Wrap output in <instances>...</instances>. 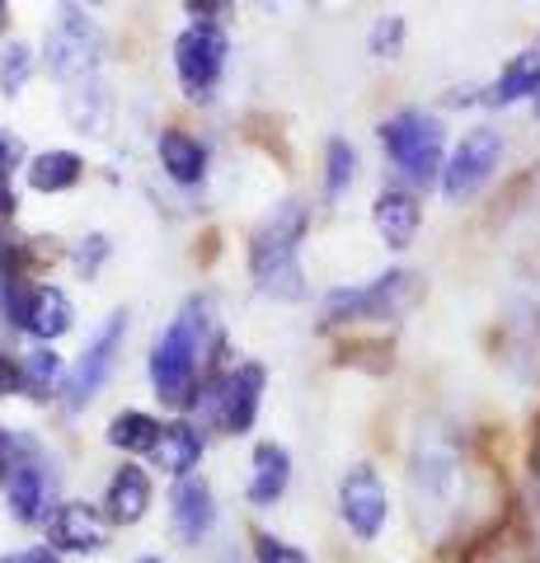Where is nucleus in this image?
Wrapping results in <instances>:
<instances>
[{
  "label": "nucleus",
  "mask_w": 540,
  "mask_h": 563,
  "mask_svg": "<svg viewBox=\"0 0 540 563\" xmlns=\"http://www.w3.org/2000/svg\"><path fill=\"white\" fill-rule=\"evenodd\" d=\"M301 235H306V207L301 202H283L273 217L258 225L250 240V273L258 282V291L291 301L301 296Z\"/></svg>",
  "instance_id": "nucleus-2"
},
{
  "label": "nucleus",
  "mask_w": 540,
  "mask_h": 563,
  "mask_svg": "<svg viewBox=\"0 0 540 563\" xmlns=\"http://www.w3.org/2000/svg\"><path fill=\"white\" fill-rule=\"evenodd\" d=\"M461 474H465V455H461L456 432L432 428V432L418 437L414 461H409V484H414L418 512L423 517H447L451 503H456Z\"/></svg>",
  "instance_id": "nucleus-3"
},
{
  "label": "nucleus",
  "mask_w": 540,
  "mask_h": 563,
  "mask_svg": "<svg viewBox=\"0 0 540 563\" xmlns=\"http://www.w3.org/2000/svg\"><path fill=\"white\" fill-rule=\"evenodd\" d=\"M225 52L231 47H225L221 24H194L174 43V76H179V85L194 99H207L225 76Z\"/></svg>",
  "instance_id": "nucleus-9"
},
{
  "label": "nucleus",
  "mask_w": 540,
  "mask_h": 563,
  "mask_svg": "<svg viewBox=\"0 0 540 563\" xmlns=\"http://www.w3.org/2000/svg\"><path fill=\"white\" fill-rule=\"evenodd\" d=\"M29 563H57V554L52 550H29Z\"/></svg>",
  "instance_id": "nucleus-33"
},
{
  "label": "nucleus",
  "mask_w": 540,
  "mask_h": 563,
  "mask_svg": "<svg viewBox=\"0 0 540 563\" xmlns=\"http://www.w3.org/2000/svg\"><path fill=\"white\" fill-rule=\"evenodd\" d=\"M264 380L268 376H264V366H258V362L235 366V372L221 380V395L212 404V413L221 418L225 432H250L254 428L258 404H264Z\"/></svg>",
  "instance_id": "nucleus-13"
},
{
  "label": "nucleus",
  "mask_w": 540,
  "mask_h": 563,
  "mask_svg": "<svg viewBox=\"0 0 540 563\" xmlns=\"http://www.w3.org/2000/svg\"><path fill=\"white\" fill-rule=\"evenodd\" d=\"M339 512H343V526L357 540H376L386 531V517H390L386 479H381L372 465H353L339 484Z\"/></svg>",
  "instance_id": "nucleus-11"
},
{
  "label": "nucleus",
  "mask_w": 540,
  "mask_h": 563,
  "mask_svg": "<svg viewBox=\"0 0 540 563\" xmlns=\"http://www.w3.org/2000/svg\"><path fill=\"white\" fill-rule=\"evenodd\" d=\"M503 362L513 366L521 380H536L540 385V282H527L508 310H503Z\"/></svg>",
  "instance_id": "nucleus-8"
},
{
  "label": "nucleus",
  "mask_w": 540,
  "mask_h": 563,
  "mask_svg": "<svg viewBox=\"0 0 540 563\" xmlns=\"http://www.w3.org/2000/svg\"><path fill=\"white\" fill-rule=\"evenodd\" d=\"M161 165H165V174L174 184L194 188V184H202V174H207V146L194 141L188 132H165L161 136Z\"/></svg>",
  "instance_id": "nucleus-21"
},
{
  "label": "nucleus",
  "mask_w": 540,
  "mask_h": 563,
  "mask_svg": "<svg viewBox=\"0 0 540 563\" xmlns=\"http://www.w3.org/2000/svg\"><path fill=\"white\" fill-rule=\"evenodd\" d=\"M212 521H217V507H212L207 484H198V479L174 484V531H179V540L198 544L207 531H212Z\"/></svg>",
  "instance_id": "nucleus-18"
},
{
  "label": "nucleus",
  "mask_w": 540,
  "mask_h": 563,
  "mask_svg": "<svg viewBox=\"0 0 540 563\" xmlns=\"http://www.w3.org/2000/svg\"><path fill=\"white\" fill-rule=\"evenodd\" d=\"M123 333H128V310H118V314H109L103 320V329L90 339V347L76 357V366L66 372V380H62V404L71 413H80V409H90V399L109 385V376H113V366H118V347H123Z\"/></svg>",
  "instance_id": "nucleus-7"
},
{
  "label": "nucleus",
  "mask_w": 540,
  "mask_h": 563,
  "mask_svg": "<svg viewBox=\"0 0 540 563\" xmlns=\"http://www.w3.org/2000/svg\"><path fill=\"white\" fill-rule=\"evenodd\" d=\"M0 563H29V554H5V559H0Z\"/></svg>",
  "instance_id": "nucleus-36"
},
{
  "label": "nucleus",
  "mask_w": 540,
  "mask_h": 563,
  "mask_svg": "<svg viewBox=\"0 0 540 563\" xmlns=\"http://www.w3.org/2000/svg\"><path fill=\"white\" fill-rule=\"evenodd\" d=\"M24 174H29V188L33 192H66V188L80 184L85 161H80L76 151H43V155H33Z\"/></svg>",
  "instance_id": "nucleus-22"
},
{
  "label": "nucleus",
  "mask_w": 540,
  "mask_h": 563,
  "mask_svg": "<svg viewBox=\"0 0 540 563\" xmlns=\"http://www.w3.org/2000/svg\"><path fill=\"white\" fill-rule=\"evenodd\" d=\"M250 470H254L250 474V503L254 507H273L287 493V484H291V455L283 446H273V442L254 446Z\"/></svg>",
  "instance_id": "nucleus-17"
},
{
  "label": "nucleus",
  "mask_w": 540,
  "mask_h": 563,
  "mask_svg": "<svg viewBox=\"0 0 540 563\" xmlns=\"http://www.w3.org/2000/svg\"><path fill=\"white\" fill-rule=\"evenodd\" d=\"M503 161V132L498 128H475L461 136V146L451 151V161L442 169V192L451 202H465L494 179V169Z\"/></svg>",
  "instance_id": "nucleus-10"
},
{
  "label": "nucleus",
  "mask_w": 540,
  "mask_h": 563,
  "mask_svg": "<svg viewBox=\"0 0 540 563\" xmlns=\"http://www.w3.org/2000/svg\"><path fill=\"white\" fill-rule=\"evenodd\" d=\"M517 99H540V47L508 57V66L498 70V80L484 95V103H494V109H508Z\"/></svg>",
  "instance_id": "nucleus-16"
},
{
  "label": "nucleus",
  "mask_w": 540,
  "mask_h": 563,
  "mask_svg": "<svg viewBox=\"0 0 540 563\" xmlns=\"http://www.w3.org/2000/svg\"><path fill=\"white\" fill-rule=\"evenodd\" d=\"M151 461H155V470L174 474V479H188V470L202 461V432L194 428V422H169Z\"/></svg>",
  "instance_id": "nucleus-19"
},
{
  "label": "nucleus",
  "mask_w": 540,
  "mask_h": 563,
  "mask_svg": "<svg viewBox=\"0 0 540 563\" xmlns=\"http://www.w3.org/2000/svg\"><path fill=\"white\" fill-rule=\"evenodd\" d=\"M372 221H376V235L390 244V250H405V244H414L418 225H423V207H418L414 192L405 188H386L372 207Z\"/></svg>",
  "instance_id": "nucleus-15"
},
{
  "label": "nucleus",
  "mask_w": 540,
  "mask_h": 563,
  "mask_svg": "<svg viewBox=\"0 0 540 563\" xmlns=\"http://www.w3.org/2000/svg\"><path fill=\"white\" fill-rule=\"evenodd\" d=\"M161 437H165V422H155L142 409H123V413L109 422V446L128 451V455H155Z\"/></svg>",
  "instance_id": "nucleus-24"
},
{
  "label": "nucleus",
  "mask_w": 540,
  "mask_h": 563,
  "mask_svg": "<svg viewBox=\"0 0 540 563\" xmlns=\"http://www.w3.org/2000/svg\"><path fill=\"white\" fill-rule=\"evenodd\" d=\"M381 146H386L390 165L405 174L409 184L428 188L442 179V122L423 109H405L381 122Z\"/></svg>",
  "instance_id": "nucleus-4"
},
{
  "label": "nucleus",
  "mask_w": 540,
  "mask_h": 563,
  "mask_svg": "<svg viewBox=\"0 0 540 563\" xmlns=\"http://www.w3.org/2000/svg\"><path fill=\"white\" fill-rule=\"evenodd\" d=\"M414 291V277L409 273H381L376 282H367V287H339L324 296L320 306V324H362V320H395L399 310H405Z\"/></svg>",
  "instance_id": "nucleus-6"
},
{
  "label": "nucleus",
  "mask_w": 540,
  "mask_h": 563,
  "mask_svg": "<svg viewBox=\"0 0 540 563\" xmlns=\"http://www.w3.org/2000/svg\"><path fill=\"white\" fill-rule=\"evenodd\" d=\"M254 559L258 563H310L296 544H283L277 536H254Z\"/></svg>",
  "instance_id": "nucleus-28"
},
{
  "label": "nucleus",
  "mask_w": 540,
  "mask_h": 563,
  "mask_svg": "<svg viewBox=\"0 0 540 563\" xmlns=\"http://www.w3.org/2000/svg\"><path fill=\"white\" fill-rule=\"evenodd\" d=\"M146 507H151V474L142 465H123L109 484V517L132 526L146 517Z\"/></svg>",
  "instance_id": "nucleus-20"
},
{
  "label": "nucleus",
  "mask_w": 540,
  "mask_h": 563,
  "mask_svg": "<svg viewBox=\"0 0 540 563\" xmlns=\"http://www.w3.org/2000/svg\"><path fill=\"white\" fill-rule=\"evenodd\" d=\"M353 174H357V151L348 146L343 136H334L324 146V192L329 198H339V192L353 184Z\"/></svg>",
  "instance_id": "nucleus-26"
},
{
  "label": "nucleus",
  "mask_w": 540,
  "mask_h": 563,
  "mask_svg": "<svg viewBox=\"0 0 540 563\" xmlns=\"http://www.w3.org/2000/svg\"><path fill=\"white\" fill-rule=\"evenodd\" d=\"M142 563H161V559H142Z\"/></svg>",
  "instance_id": "nucleus-37"
},
{
  "label": "nucleus",
  "mask_w": 540,
  "mask_h": 563,
  "mask_svg": "<svg viewBox=\"0 0 540 563\" xmlns=\"http://www.w3.org/2000/svg\"><path fill=\"white\" fill-rule=\"evenodd\" d=\"M43 57H47V70L62 85H95V70L103 57V33L80 5H62L57 24L47 33Z\"/></svg>",
  "instance_id": "nucleus-5"
},
{
  "label": "nucleus",
  "mask_w": 540,
  "mask_h": 563,
  "mask_svg": "<svg viewBox=\"0 0 540 563\" xmlns=\"http://www.w3.org/2000/svg\"><path fill=\"white\" fill-rule=\"evenodd\" d=\"M47 544L57 554H95L109 544V526L90 503H57L47 517Z\"/></svg>",
  "instance_id": "nucleus-12"
},
{
  "label": "nucleus",
  "mask_w": 540,
  "mask_h": 563,
  "mask_svg": "<svg viewBox=\"0 0 540 563\" xmlns=\"http://www.w3.org/2000/svg\"><path fill=\"white\" fill-rule=\"evenodd\" d=\"M0 395H24V366L14 352H0Z\"/></svg>",
  "instance_id": "nucleus-30"
},
{
  "label": "nucleus",
  "mask_w": 540,
  "mask_h": 563,
  "mask_svg": "<svg viewBox=\"0 0 540 563\" xmlns=\"http://www.w3.org/2000/svg\"><path fill=\"white\" fill-rule=\"evenodd\" d=\"M24 366V395L33 399H47V395H62V357L52 347H33L29 357H20Z\"/></svg>",
  "instance_id": "nucleus-25"
},
{
  "label": "nucleus",
  "mask_w": 540,
  "mask_h": 563,
  "mask_svg": "<svg viewBox=\"0 0 540 563\" xmlns=\"http://www.w3.org/2000/svg\"><path fill=\"white\" fill-rule=\"evenodd\" d=\"M5 493H10V517L14 521H24V526L43 521V507H47V474H43V465L24 461L20 470L10 474Z\"/></svg>",
  "instance_id": "nucleus-23"
},
{
  "label": "nucleus",
  "mask_w": 540,
  "mask_h": 563,
  "mask_svg": "<svg viewBox=\"0 0 540 563\" xmlns=\"http://www.w3.org/2000/svg\"><path fill=\"white\" fill-rule=\"evenodd\" d=\"M188 14H194L198 24H212L217 14H225V0H188Z\"/></svg>",
  "instance_id": "nucleus-32"
},
{
  "label": "nucleus",
  "mask_w": 540,
  "mask_h": 563,
  "mask_svg": "<svg viewBox=\"0 0 540 563\" xmlns=\"http://www.w3.org/2000/svg\"><path fill=\"white\" fill-rule=\"evenodd\" d=\"M531 470H536V479H540V428H536V442H531Z\"/></svg>",
  "instance_id": "nucleus-34"
},
{
  "label": "nucleus",
  "mask_w": 540,
  "mask_h": 563,
  "mask_svg": "<svg viewBox=\"0 0 540 563\" xmlns=\"http://www.w3.org/2000/svg\"><path fill=\"white\" fill-rule=\"evenodd\" d=\"M24 461H20V442H14V437L0 428V484H10V474L20 470Z\"/></svg>",
  "instance_id": "nucleus-31"
},
{
  "label": "nucleus",
  "mask_w": 540,
  "mask_h": 563,
  "mask_svg": "<svg viewBox=\"0 0 540 563\" xmlns=\"http://www.w3.org/2000/svg\"><path fill=\"white\" fill-rule=\"evenodd\" d=\"M33 76V52L29 43H5V52H0V90L5 95H20L24 85Z\"/></svg>",
  "instance_id": "nucleus-27"
},
{
  "label": "nucleus",
  "mask_w": 540,
  "mask_h": 563,
  "mask_svg": "<svg viewBox=\"0 0 540 563\" xmlns=\"http://www.w3.org/2000/svg\"><path fill=\"white\" fill-rule=\"evenodd\" d=\"M5 165H10V141L0 136V174H5Z\"/></svg>",
  "instance_id": "nucleus-35"
},
{
  "label": "nucleus",
  "mask_w": 540,
  "mask_h": 563,
  "mask_svg": "<svg viewBox=\"0 0 540 563\" xmlns=\"http://www.w3.org/2000/svg\"><path fill=\"white\" fill-rule=\"evenodd\" d=\"M221 343V324L207 296L184 301V310L169 320V329L151 347V385L174 409H188L202 395V357Z\"/></svg>",
  "instance_id": "nucleus-1"
},
{
  "label": "nucleus",
  "mask_w": 540,
  "mask_h": 563,
  "mask_svg": "<svg viewBox=\"0 0 540 563\" xmlns=\"http://www.w3.org/2000/svg\"><path fill=\"white\" fill-rule=\"evenodd\" d=\"M71 320H76V310H71V301H66V291L62 287H33V291H24V306H20V329H29L33 339H43V343H52L57 333H66L71 329Z\"/></svg>",
  "instance_id": "nucleus-14"
},
{
  "label": "nucleus",
  "mask_w": 540,
  "mask_h": 563,
  "mask_svg": "<svg viewBox=\"0 0 540 563\" xmlns=\"http://www.w3.org/2000/svg\"><path fill=\"white\" fill-rule=\"evenodd\" d=\"M399 43H405V20L386 14V20L376 24V33H372V52H381V57H395Z\"/></svg>",
  "instance_id": "nucleus-29"
}]
</instances>
